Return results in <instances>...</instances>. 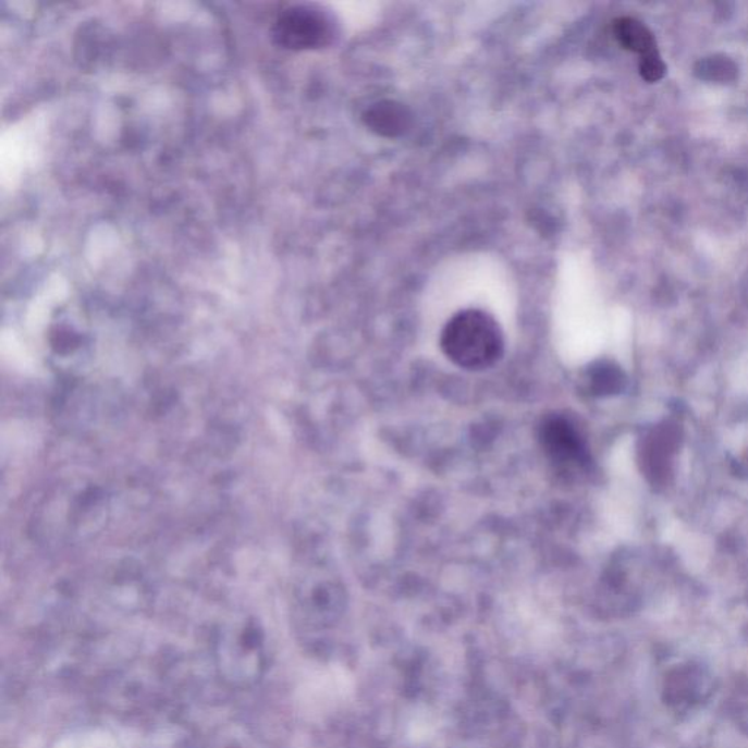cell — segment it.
I'll list each match as a JSON object with an SVG mask.
<instances>
[{
  "label": "cell",
  "mask_w": 748,
  "mask_h": 748,
  "mask_svg": "<svg viewBox=\"0 0 748 748\" xmlns=\"http://www.w3.org/2000/svg\"><path fill=\"white\" fill-rule=\"evenodd\" d=\"M440 347L464 370H486L503 357L504 336L493 316L478 309L459 311L444 324Z\"/></svg>",
  "instance_id": "1"
},
{
  "label": "cell",
  "mask_w": 748,
  "mask_h": 748,
  "mask_svg": "<svg viewBox=\"0 0 748 748\" xmlns=\"http://www.w3.org/2000/svg\"><path fill=\"white\" fill-rule=\"evenodd\" d=\"M278 45L292 50H318L332 46L340 38L336 16L327 8L305 3L282 11L273 25Z\"/></svg>",
  "instance_id": "2"
},
{
  "label": "cell",
  "mask_w": 748,
  "mask_h": 748,
  "mask_svg": "<svg viewBox=\"0 0 748 748\" xmlns=\"http://www.w3.org/2000/svg\"><path fill=\"white\" fill-rule=\"evenodd\" d=\"M538 440L545 456L559 469L584 468L588 464V447L583 434L575 422L562 414L542 418Z\"/></svg>",
  "instance_id": "3"
},
{
  "label": "cell",
  "mask_w": 748,
  "mask_h": 748,
  "mask_svg": "<svg viewBox=\"0 0 748 748\" xmlns=\"http://www.w3.org/2000/svg\"><path fill=\"white\" fill-rule=\"evenodd\" d=\"M363 122L369 131L382 138H400L412 130L413 113L401 102L382 100L375 102L363 113Z\"/></svg>",
  "instance_id": "4"
},
{
  "label": "cell",
  "mask_w": 748,
  "mask_h": 748,
  "mask_svg": "<svg viewBox=\"0 0 748 748\" xmlns=\"http://www.w3.org/2000/svg\"><path fill=\"white\" fill-rule=\"evenodd\" d=\"M613 32L623 49L638 53L642 58L657 51L652 33L649 32L647 25L636 19L623 16V19L615 20Z\"/></svg>",
  "instance_id": "5"
},
{
  "label": "cell",
  "mask_w": 748,
  "mask_h": 748,
  "mask_svg": "<svg viewBox=\"0 0 748 748\" xmlns=\"http://www.w3.org/2000/svg\"><path fill=\"white\" fill-rule=\"evenodd\" d=\"M436 729H438V721L430 713L425 712L414 718V721L409 724L408 737L414 743H425L433 737Z\"/></svg>",
  "instance_id": "6"
},
{
  "label": "cell",
  "mask_w": 748,
  "mask_h": 748,
  "mask_svg": "<svg viewBox=\"0 0 748 748\" xmlns=\"http://www.w3.org/2000/svg\"><path fill=\"white\" fill-rule=\"evenodd\" d=\"M639 71L642 78L648 81V83H658V81L664 78L666 66L658 51H653V53L643 56L642 61H640Z\"/></svg>",
  "instance_id": "7"
},
{
  "label": "cell",
  "mask_w": 748,
  "mask_h": 748,
  "mask_svg": "<svg viewBox=\"0 0 748 748\" xmlns=\"http://www.w3.org/2000/svg\"><path fill=\"white\" fill-rule=\"evenodd\" d=\"M709 74L708 78L711 79H728L733 78L735 74V66L726 59L718 61V59H709V61L702 63V76Z\"/></svg>",
  "instance_id": "8"
}]
</instances>
